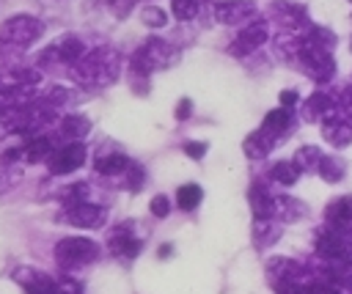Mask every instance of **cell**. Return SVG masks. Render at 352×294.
I'll list each match as a JSON object with an SVG mask.
<instances>
[{
	"label": "cell",
	"mask_w": 352,
	"mask_h": 294,
	"mask_svg": "<svg viewBox=\"0 0 352 294\" xmlns=\"http://www.w3.org/2000/svg\"><path fill=\"white\" fill-rule=\"evenodd\" d=\"M190 110H192V102H190V99H182V102L176 104V118H179V121H187V118H190Z\"/></svg>",
	"instance_id": "cell-38"
},
{
	"label": "cell",
	"mask_w": 352,
	"mask_h": 294,
	"mask_svg": "<svg viewBox=\"0 0 352 294\" xmlns=\"http://www.w3.org/2000/svg\"><path fill=\"white\" fill-rule=\"evenodd\" d=\"M88 132H91V118L77 115V113L63 115V121H60V135H63V137H69V140L74 143V140H82Z\"/></svg>",
	"instance_id": "cell-21"
},
{
	"label": "cell",
	"mask_w": 352,
	"mask_h": 294,
	"mask_svg": "<svg viewBox=\"0 0 352 294\" xmlns=\"http://www.w3.org/2000/svg\"><path fill=\"white\" fill-rule=\"evenodd\" d=\"M52 157V137L47 135H33L28 137L25 143V162L28 165H36V162H44Z\"/></svg>",
	"instance_id": "cell-20"
},
{
	"label": "cell",
	"mask_w": 352,
	"mask_h": 294,
	"mask_svg": "<svg viewBox=\"0 0 352 294\" xmlns=\"http://www.w3.org/2000/svg\"><path fill=\"white\" fill-rule=\"evenodd\" d=\"M338 107H341V115L352 118V85L341 91V96H338Z\"/></svg>",
	"instance_id": "cell-35"
},
{
	"label": "cell",
	"mask_w": 352,
	"mask_h": 294,
	"mask_svg": "<svg viewBox=\"0 0 352 294\" xmlns=\"http://www.w3.org/2000/svg\"><path fill=\"white\" fill-rule=\"evenodd\" d=\"M302 275H305L302 264H297V261H292V258L275 256V258L267 261V278H270V283H272L278 291L292 289V286H300V283H302Z\"/></svg>",
	"instance_id": "cell-7"
},
{
	"label": "cell",
	"mask_w": 352,
	"mask_h": 294,
	"mask_svg": "<svg viewBox=\"0 0 352 294\" xmlns=\"http://www.w3.org/2000/svg\"><path fill=\"white\" fill-rule=\"evenodd\" d=\"M184 154L192 159H201L206 154V143H184Z\"/></svg>",
	"instance_id": "cell-36"
},
{
	"label": "cell",
	"mask_w": 352,
	"mask_h": 294,
	"mask_svg": "<svg viewBox=\"0 0 352 294\" xmlns=\"http://www.w3.org/2000/svg\"><path fill=\"white\" fill-rule=\"evenodd\" d=\"M99 258V245L88 236H66L55 245V261L63 269H77Z\"/></svg>",
	"instance_id": "cell-4"
},
{
	"label": "cell",
	"mask_w": 352,
	"mask_h": 294,
	"mask_svg": "<svg viewBox=\"0 0 352 294\" xmlns=\"http://www.w3.org/2000/svg\"><path fill=\"white\" fill-rule=\"evenodd\" d=\"M349 3H352V0H349Z\"/></svg>",
	"instance_id": "cell-40"
},
{
	"label": "cell",
	"mask_w": 352,
	"mask_h": 294,
	"mask_svg": "<svg viewBox=\"0 0 352 294\" xmlns=\"http://www.w3.org/2000/svg\"><path fill=\"white\" fill-rule=\"evenodd\" d=\"M272 146H275V137H272V135H267V132L258 126L256 132H250V135L245 137L242 151H245L250 159H264V157L272 151Z\"/></svg>",
	"instance_id": "cell-18"
},
{
	"label": "cell",
	"mask_w": 352,
	"mask_h": 294,
	"mask_svg": "<svg viewBox=\"0 0 352 294\" xmlns=\"http://www.w3.org/2000/svg\"><path fill=\"white\" fill-rule=\"evenodd\" d=\"M314 247H316V256L330 267V269H349L352 267V239L333 231L330 225H324L316 239H314Z\"/></svg>",
	"instance_id": "cell-3"
},
{
	"label": "cell",
	"mask_w": 352,
	"mask_h": 294,
	"mask_svg": "<svg viewBox=\"0 0 352 294\" xmlns=\"http://www.w3.org/2000/svg\"><path fill=\"white\" fill-rule=\"evenodd\" d=\"M201 8H204L201 0H173V3H170V14H173L179 22L195 19V16L201 14Z\"/></svg>",
	"instance_id": "cell-28"
},
{
	"label": "cell",
	"mask_w": 352,
	"mask_h": 294,
	"mask_svg": "<svg viewBox=\"0 0 352 294\" xmlns=\"http://www.w3.org/2000/svg\"><path fill=\"white\" fill-rule=\"evenodd\" d=\"M270 38V27H267V22H253V25H245L239 33H236V38L231 41V47H228V52L234 55V58H245V55H250V52H256L264 41Z\"/></svg>",
	"instance_id": "cell-10"
},
{
	"label": "cell",
	"mask_w": 352,
	"mask_h": 294,
	"mask_svg": "<svg viewBox=\"0 0 352 294\" xmlns=\"http://www.w3.org/2000/svg\"><path fill=\"white\" fill-rule=\"evenodd\" d=\"M19 181H22V168H19V162L0 159V195L8 192V190H14Z\"/></svg>",
	"instance_id": "cell-27"
},
{
	"label": "cell",
	"mask_w": 352,
	"mask_h": 294,
	"mask_svg": "<svg viewBox=\"0 0 352 294\" xmlns=\"http://www.w3.org/2000/svg\"><path fill=\"white\" fill-rule=\"evenodd\" d=\"M85 154H88V151H85V146H82L80 140H74V143H66V146L55 148V151H52V157L47 159V162H50V173H52V176L74 173L77 168H82Z\"/></svg>",
	"instance_id": "cell-8"
},
{
	"label": "cell",
	"mask_w": 352,
	"mask_h": 294,
	"mask_svg": "<svg viewBox=\"0 0 352 294\" xmlns=\"http://www.w3.org/2000/svg\"><path fill=\"white\" fill-rule=\"evenodd\" d=\"M256 14L253 0H223L214 5V19L220 25H242Z\"/></svg>",
	"instance_id": "cell-13"
},
{
	"label": "cell",
	"mask_w": 352,
	"mask_h": 294,
	"mask_svg": "<svg viewBox=\"0 0 352 294\" xmlns=\"http://www.w3.org/2000/svg\"><path fill=\"white\" fill-rule=\"evenodd\" d=\"M322 137L336 146V148H344L352 143V118L346 115H338V118H330L322 124Z\"/></svg>",
	"instance_id": "cell-16"
},
{
	"label": "cell",
	"mask_w": 352,
	"mask_h": 294,
	"mask_svg": "<svg viewBox=\"0 0 352 294\" xmlns=\"http://www.w3.org/2000/svg\"><path fill=\"white\" fill-rule=\"evenodd\" d=\"M69 96H72V91H69V88H63V85H52V88H47V91H44L41 102H44V104H50V107H58V104L69 102Z\"/></svg>",
	"instance_id": "cell-32"
},
{
	"label": "cell",
	"mask_w": 352,
	"mask_h": 294,
	"mask_svg": "<svg viewBox=\"0 0 352 294\" xmlns=\"http://www.w3.org/2000/svg\"><path fill=\"white\" fill-rule=\"evenodd\" d=\"M132 165V159L129 157H124V154H107V157H99L96 162H94V170L99 173V176H124V170Z\"/></svg>",
	"instance_id": "cell-22"
},
{
	"label": "cell",
	"mask_w": 352,
	"mask_h": 294,
	"mask_svg": "<svg viewBox=\"0 0 352 294\" xmlns=\"http://www.w3.org/2000/svg\"><path fill=\"white\" fill-rule=\"evenodd\" d=\"M201 198H204V190L198 184H182L176 190V203H179L182 212H192L201 203Z\"/></svg>",
	"instance_id": "cell-26"
},
{
	"label": "cell",
	"mask_w": 352,
	"mask_h": 294,
	"mask_svg": "<svg viewBox=\"0 0 352 294\" xmlns=\"http://www.w3.org/2000/svg\"><path fill=\"white\" fill-rule=\"evenodd\" d=\"M160 256H170V245H162L160 247Z\"/></svg>",
	"instance_id": "cell-39"
},
{
	"label": "cell",
	"mask_w": 352,
	"mask_h": 294,
	"mask_svg": "<svg viewBox=\"0 0 352 294\" xmlns=\"http://www.w3.org/2000/svg\"><path fill=\"white\" fill-rule=\"evenodd\" d=\"M344 162L338 159V157H322V162H319V176L324 179V181H338L341 176H344Z\"/></svg>",
	"instance_id": "cell-29"
},
{
	"label": "cell",
	"mask_w": 352,
	"mask_h": 294,
	"mask_svg": "<svg viewBox=\"0 0 352 294\" xmlns=\"http://www.w3.org/2000/svg\"><path fill=\"white\" fill-rule=\"evenodd\" d=\"M297 102H300V99H297V91H280V107L292 110Z\"/></svg>",
	"instance_id": "cell-37"
},
{
	"label": "cell",
	"mask_w": 352,
	"mask_h": 294,
	"mask_svg": "<svg viewBox=\"0 0 352 294\" xmlns=\"http://www.w3.org/2000/svg\"><path fill=\"white\" fill-rule=\"evenodd\" d=\"M140 22L146 27H162L168 22V14L160 8V5H143L140 8Z\"/></svg>",
	"instance_id": "cell-30"
},
{
	"label": "cell",
	"mask_w": 352,
	"mask_h": 294,
	"mask_svg": "<svg viewBox=\"0 0 352 294\" xmlns=\"http://www.w3.org/2000/svg\"><path fill=\"white\" fill-rule=\"evenodd\" d=\"M107 247H110L116 256L135 258V256H140V250H143V239L135 236L132 223H124V225H118V228L110 231V236H107Z\"/></svg>",
	"instance_id": "cell-12"
},
{
	"label": "cell",
	"mask_w": 352,
	"mask_h": 294,
	"mask_svg": "<svg viewBox=\"0 0 352 294\" xmlns=\"http://www.w3.org/2000/svg\"><path fill=\"white\" fill-rule=\"evenodd\" d=\"M261 129L278 140L283 132H289V129H292V110H286V107L270 110V113L264 115V121H261Z\"/></svg>",
	"instance_id": "cell-19"
},
{
	"label": "cell",
	"mask_w": 352,
	"mask_h": 294,
	"mask_svg": "<svg viewBox=\"0 0 352 294\" xmlns=\"http://www.w3.org/2000/svg\"><path fill=\"white\" fill-rule=\"evenodd\" d=\"M88 49L82 47V41L77 36H60L55 44H50L41 55V63H66V66H74Z\"/></svg>",
	"instance_id": "cell-9"
},
{
	"label": "cell",
	"mask_w": 352,
	"mask_h": 294,
	"mask_svg": "<svg viewBox=\"0 0 352 294\" xmlns=\"http://www.w3.org/2000/svg\"><path fill=\"white\" fill-rule=\"evenodd\" d=\"M118 71H121L118 52L113 47H94L72 66V80L85 88H107L118 80Z\"/></svg>",
	"instance_id": "cell-1"
},
{
	"label": "cell",
	"mask_w": 352,
	"mask_h": 294,
	"mask_svg": "<svg viewBox=\"0 0 352 294\" xmlns=\"http://www.w3.org/2000/svg\"><path fill=\"white\" fill-rule=\"evenodd\" d=\"M302 115L308 121H330V118H338L341 115V107H338V99H333L330 93H322L316 91L314 96H308V102L302 104Z\"/></svg>",
	"instance_id": "cell-14"
},
{
	"label": "cell",
	"mask_w": 352,
	"mask_h": 294,
	"mask_svg": "<svg viewBox=\"0 0 352 294\" xmlns=\"http://www.w3.org/2000/svg\"><path fill=\"white\" fill-rule=\"evenodd\" d=\"M322 157H324V154H322L316 146H302V148L294 151V165H297L302 173H316Z\"/></svg>",
	"instance_id": "cell-24"
},
{
	"label": "cell",
	"mask_w": 352,
	"mask_h": 294,
	"mask_svg": "<svg viewBox=\"0 0 352 294\" xmlns=\"http://www.w3.org/2000/svg\"><path fill=\"white\" fill-rule=\"evenodd\" d=\"M275 217H280L283 223L300 220V217H305V206L289 195H275Z\"/></svg>",
	"instance_id": "cell-23"
},
{
	"label": "cell",
	"mask_w": 352,
	"mask_h": 294,
	"mask_svg": "<svg viewBox=\"0 0 352 294\" xmlns=\"http://www.w3.org/2000/svg\"><path fill=\"white\" fill-rule=\"evenodd\" d=\"M250 234H253V245L258 250H267V247H272L283 236V228H280V223H275L272 217H267V220H253Z\"/></svg>",
	"instance_id": "cell-17"
},
{
	"label": "cell",
	"mask_w": 352,
	"mask_h": 294,
	"mask_svg": "<svg viewBox=\"0 0 352 294\" xmlns=\"http://www.w3.org/2000/svg\"><path fill=\"white\" fill-rule=\"evenodd\" d=\"M300 168L294 165V159H278L272 168H270V176H272V181H278V184H283V187H289V184H294L297 179H300Z\"/></svg>",
	"instance_id": "cell-25"
},
{
	"label": "cell",
	"mask_w": 352,
	"mask_h": 294,
	"mask_svg": "<svg viewBox=\"0 0 352 294\" xmlns=\"http://www.w3.org/2000/svg\"><path fill=\"white\" fill-rule=\"evenodd\" d=\"M143 179H146V173H143V168H140L138 162H132V165L124 170V184H126V190H132V192L143 190Z\"/></svg>",
	"instance_id": "cell-31"
},
{
	"label": "cell",
	"mask_w": 352,
	"mask_h": 294,
	"mask_svg": "<svg viewBox=\"0 0 352 294\" xmlns=\"http://www.w3.org/2000/svg\"><path fill=\"white\" fill-rule=\"evenodd\" d=\"M324 225H330L333 231H338L344 236H352V195H341L327 203Z\"/></svg>",
	"instance_id": "cell-11"
},
{
	"label": "cell",
	"mask_w": 352,
	"mask_h": 294,
	"mask_svg": "<svg viewBox=\"0 0 352 294\" xmlns=\"http://www.w3.org/2000/svg\"><path fill=\"white\" fill-rule=\"evenodd\" d=\"M148 209H151L154 217H168L170 214V201L165 195H154L151 203H148Z\"/></svg>",
	"instance_id": "cell-33"
},
{
	"label": "cell",
	"mask_w": 352,
	"mask_h": 294,
	"mask_svg": "<svg viewBox=\"0 0 352 294\" xmlns=\"http://www.w3.org/2000/svg\"><path fill=\"white\" fill-rule=\"evenodd\" d=\"M44 36V22L30 14H14L0 27V41L11 47H30Z\"/></svg>",
	"instance_id": "cell-5"
},
{
	"label": "cell",
	"mask_w": 352,
	"mask_h": 294,
	"mask_svg": "<svg viewBox=\"0 0 352 294\" xmlns=\"http://www.w3.org/2000/svg\"><path fill=\"white\" fill-rule=\"evenodd\" d=\"M132 8H135V0H110V11H113V16H118V19L129 16Z\"/></svg>",
	"instance_id": "cell-34"
},
{
	"label": "cell",
	"mask_w": 352,
	"mask_h": 294,
	"mask_svg": "<svg viewBox=\"0 0 352 294\" xmlns=\"http://www.w3.org/2000/svg\"><path fill=\"white\" fill-rule=\"evenodd\" d=\"M176 60H179V49H176L173 44H168L165 38L151 36V38H146V41L135 49V55H132V74L148 77L151 71L168 69V66H173Z\"/></svg>",
	"instance_id": "cell-2"
},
{
	"label": "cell",
	"mask_w": 352,
	"mask_h": 294,
	"mask_svg": "<svg viewBox=\"0 0 352 294\" xmlns=\"http://www.w3.org/2000/svg\"><path fill=\"white\" fill-rule=\"evenodd\" d=\"M248 201H250V212L256 220H267L275 217V195L264 181H253L248 190Z\"/></svg>",
	"instance_id": "cell-15"
},
{
	"label": "cell",
	"mask_w": 352,
	"mask_h": 294,
	"mask_svg": "<svg viewBox=\"0 0 352 294\" xmlns=\"http://www.w3.org/2000/svg\"><path fill=\"white\" fill-rule=\"evenodd\" d=\"M60 217L74 228H99L107 220V209L91 201H77V203H66Z\"/></svg>",
	"instance_id": "cell-6"
}]
</instances>
